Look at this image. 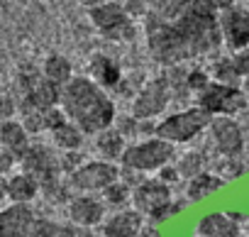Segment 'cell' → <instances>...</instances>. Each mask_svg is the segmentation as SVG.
<instances>
[{
  "label": "cell",
  "instance_id": "obj_38",
  "mask_svg": "<svg viewBox=\"0 0 249 237\" xmlns=\"http://www.w3.org/2000/svg\"><path fill=\"white\" fill-rule=\"evenodd\" d=\"M5 98V86H3V81H0V100Z\"/></svg>",
  "mask_w": 249,
  "mask_h": 237
},
{
  "label": "cell",
  "instance_id": "obj_10",
  "mask_svg": "<svg viewBox=\"0 0 249 237\" xmlns=\"http://www.w3.org/2000/svg\"><path fill=\"white\" fill-rule=\"evenodd\" d=\"M220 35L222 44L230 52H239L249 47V10L242 5H227L220 8Z\"/></svg>",
  "mask_w": 249,
  "mask_h": 237
},
{
  "label": "cell",
  "instance_id": "obj_34",
  "mask_svg": "<svg viewBox=\"0 0 249 237\" xmlns=\"http://www.w3.org/2000/svg\"><path fill=\"white\" fill-rule=\"evenodd\" d=\"M137 237H161V235H159V232H157L154 227H149V225H144V227H142V232H140Z\"/></svg>",
  "mask_w": 249,
  "mask_h": 237
},
{
  "label": "cell",
  "instance_id": "obj_37",
  "mask_svg": "<svg viewBox=\"0 0 249 237\" xmlns=\"http://www.w3.org/2000/svg\"><path fill=\"white\" fill-rule=\"evenodd\" d=\"M242 83H244V86H242V91H244V93H247V95H249V78H244V81H242Z\"/></svg>",
  "mask_w": 249,
  "mask_h": 237
},
{
  "label": "cell",
  "instance_id": "obj_19",
  "mask_svg": "<svg viewBox=\"0 0 249 237\" xmlns=\"http://www.w3.org/2000/svg\"><path fill=\"white\" fill-rule=\"evenodd\" d=\"M88 71H90V78L100 86V88H117L120 81H122V71L120 66L107 56V54H93L90 64H88Z\"/></svg>",
  "mask_w": 249,
  "mask_h": 237
},
{
  "label": "cell",
  "instance_id": "obj_26",
  "mask_svg": "<svg viewBox=\"0 0 249 237\" xmlns=\"http://www.w3.org/2000/svg\"><path fill=\"white\" fill-rule=\"evenodd\" d=\"M100 198H103V203L105 205H112V208H117V210H122L124 205H127L130 201H132V188L124 183V181H115V183H110L105 191H100Z\"/></svg>",
  "mask_w": 249,
  "mask_h": 237
},
{
  "label": "cell",
  "instance_id": "obj_5",
  "mask_svg": "<svg viewBox=\"0 0 249 237\" xmlns=\"http://www.w3.org/2000/svg\"><path fill=\"white\" fill-rule=\"evenodd\" d=\"M174 98V88L169 76H157L144 81V86L135 93V100L130 103V115L140 123L154 120V117L164 115L169 103Z\"/></svg>",
  "mask_w": 249,
  "mask_h": 237
},
{
  "label": "cell",
  "instance_id": "obj_23",
  "mask_svg": "<svg viewBox=\"0 0 249 237\" xmlns=\"http://www.w3.org/2000/svg\"><path fill=\"white\" fill-rule=\"evenodd\" d=\"M42 76H44L47 81H52L54 86L64 88L76 73H73L71 61H69L64 54H49V56L44 59V64H42Z\"/></svg>",
  "mask_w": 249,
  "mask_h": 237
},
{
  "label": "cell",
  "instance_id": "obj_16",
  "mask_svg": "<svg viewBox=\"0 0 249 237\" xmlns=\"http://www.w3.org/2000/svg\"><path fill=\"white\" fill-rule=\"evenodd\" d=\"M198 237H239L242 227L234 213H205L196 225Z\"/></svg>",
  "mask_w": 249,
  "mask_h": 237
},
{
  "label": "cell",
  "instance_id": "obj_25",
  "mask_svg": "<svg viewBox=\"0 0 249 237\" xmlns=\"http://www.w3.org/2000/svg\"><path fill=\"white\" fill-rule=\"evenodd\" d=\"M210 81L215 83H225V86H239L242 78L232 64V56H217L213 64H210Z\"/></svg>",
  "mask_w": 249,
  "mask_h": 237
},
{
  "label": "cell",
  "instance_id": "obj_18",
  "mask_svg": "<svg viewBox=\"0 0 249 237\" xmlns=\"http://www.w3.org/2000/svg\"><path fill=\"white\" fill-rule=\"evenodd\" d=\"M39 193H42V186H39V181L32 174L18 171V174H10L8 176V201L10 203H25V205H30Z\"/></svg>",
  "mask_w": 249,
  "mask_h": 237
},
{
  "label": "cell",
  "instance_id": "obj_7",
  "mask_svg": "<svg viewBox=\"0 0 249 237\" xmlns=\"http://www.w3.org/2000/svg\"><path fill=\"white\" fill-rule=\"evenodd\" d=\"M247 93L242 91V86H225V83H215L210 81L198 95H196V105L200 110H205L210 117L215 115H237L247 108Z\"/></svg>",
  "mask_w": 249,
  "mask_h": 237
},
{
  "label": "cell",
  "instance_id": "obj_3",
  "mask_svg": "<svg viewBox=\"0 0 249 237\" xmlns=\"http://www.w3.org/2000/svg\"><path fill=\"white\" fill-rule=\"evenodd\" d=\"M210 120L213 117L205 110L193 105V108L171 112V115L164 117V120H159L154 125V137H161L171 145H186V142L196 140L200 132H205Z\"/></svg>",
  "mask_w": 249,
  "mask_h": 237
},
{
  "label": "cell",
  "instance_id": "obj_33",
  "mask_svg": "<svg viewBox=\"0 0 249 237\" xmlns=\"http://www.w3.org/2000/svg\"><path fill=\"white\" fill-rule=\"evenodd\" d=\"M8 198V176H0V201Z\"/></svg>",
  "mask_w": 249,
  "mask_h": 237
},
{
  "label": "cell",
  "instance_id": "obj_11",
  "mask_svg": "<svg viewBox=\"0 0 249 237\" xmlns=\"http://www.w3.org/2000/svg\"><path fill=\"white\" fill-rule=\"evenodd\" d=\"M210 137H213V145L215 149L227 157V159H234L237 154H242L244 149V132L239 128V123L234 120V117H227V115H215L210 125Z\"/></svg>",
  "mask_w": 249,
  "mask_h": 237
},
{
  "label": "cell",
  "instance_id": "obj_32",
  "mask_svg": "<svg viewBox=\"0 0 249 237\" xmlns=\"http://www.w3.org/2000/svg\"><path fill=\"white\" fill-rule=\"evenodd\" d=\"M18 166V157L10 154L8 149H0V176H10Z\"/></svg>",
  "mask_w": 249,
  "mask_h": 237
},
{
  "label": "cell",
  "instance_id": "obj_27",
  "mask_svg": "<svg viewBox=\"0 0 249 237\" xmlns=\"http://www.w3.org/2000/svg\"><path fill=\"white\" fill-rule=\"evenodd\" d=\"M186 203H188V201H176V198H171L169 203H164L161 208H157V210L149 215V222H164V220L178 215V213L186 208Z\"/></svg>",
  "mask_w": 249,
  "mask_h": 237
},
{
  "label": "cell",
  "instance_id": "obj_20",
  "mask_svg": "<svg viewBox=\"0 0 249 237\" xmlns=\"http://www.w3.org/2000/svg\"><path fill=\"white\" fill-rule=\"evenodd\" d=\"M225 186V179L213 174V171H200L196 176L188 179L186 183V201L188 203H198V201H205L210 198L215 191H220Z\"/></svg>",
  "mask_w": 249,
  "mask_h": 237
},
{
  "label": "cell",
  "instance_id": "obj_4",
  "mask_svg": "<svg viewBox=\"0 0 249 237\" xmlns=\"http://www.w3.org/2000/svg\"><path fill=\"white\" fill-rule=\"evenodd\" d=\"M174 159H176V145H171L161 137H149V140L127 145V149H124V154L120 159V166L147 174V171H159L161 166L171 164Z\"/></svg>",
  "mask_w": 249,
  "mask_h": 237
},
{
  "label": "cell",
  "instance_id": "obj_24",
  "mask_svg": "<svg viewBox=\"0 0 249 237\" xmlns=\"http://www.w3.org/2000/svg\"><path fill=\"white\" fill-rule=\"evenodd\" d=\"M49 135H52V145L56 147V152H78L86 140V135L73 123H64L61 128H56Z\"/></svg>",
  "mask_w": 249,
  "mask_h": 237
},
{
  "label": "cell",
  "instance_id": "obj_30",
  "mask_svg": "<svg viewBox=\"0 0 249 237\" xmlns=\"http://www.w3.org/2000/svg\"><path fill=\"white\" fill-rule=\"evenodd\" d=\"M232 64L239 73V78H249V47L239 49V52H232Z\"/></svg>",
  "mask_w": 249,
  "mask_h": 237
},
{
  "label": "cell",
  "instance_id": "obj_12",
  "mask_svg": "<svg viewBox=\"0 0 249 237\" xmlns=\"http://www.w3.org/2000/svg\"><path fill=\"white\" fill-rule=\"evenodd\" d=\"M174 198V188L166 186L164 181L154 179H144L135 191H132V208L140 210L144 218H149L157 208H161L164 203H169Z\"/></svg>",
  "mask_w": 249,
  "mask_h": 237
},
{
  "label": "cell",
  "instance_id": "obj_13",
  "mask_svg": "<svg viewBox=\"0 0 249 237\" xmlns=\"http://www.w3.org/2000/svg\"><path fill=\"white\" fill-rule=\"evenodd\" d=\"M66 210H69L71 225H76V227H95L105 218V203H103V198L90 196V193L71 196Z\"/></svg>",
  "mask_w": 249,
  "mask_h": 237
},
{
  "label": "cell",
  "instance_id": "obj_17",
  "mask_svg": "<svg viewBox=\"0 0 249 237\" xmlns=\"http://www.w3.org/2000/svg\"><path fill=\"white\" fill-rule=\"evenodd\" d=\"M30 132L25 130V125L18 117L0 123V149H8L10 154H15L18 159L25 154V149L30 147Z\"/></svg>",
  "mask_w": 249,
  "mask_h": 237
},
{
  "label": "cell",
  "instance_id": "obj_9",
  "mask_svg": "<svg viewBox=\"0 0 249 237\" xmlns=\"http://www.w3.org/2000/svg\"><path fill=\"white\" fill-rule=\"evenodd\" d=\"M18 166H20V171L32 174L39 181V186L42 183H49V181H54L59 176H64L61 174L59 152H54L47 145H30L25 149V154L18 159Z\"/></svg>",
  "mask_w": 249,
  "mask_h": 237
},
{
  "label": "cell",
  "instance_id": "obj_15",
  "mask_svg": "<svg viewBox=\"0 0 249 237\" xmlns=\"http://www.w3.org/2000/svg\"><path fill=\"white\" fill-rule=\"evenodd\" d=\"M144 227V215L135 208L115 210L103 222V237H137Z\"/></svg>",
  "mask_w": 249,
  "mask_h": 237
},
{
  "label": "cell",
  "instance_id": "obj_2",
  "mask_svg": "<svg viewBox=\"0 0 249 237\" xmlns=\"http://www.w3.org/2000/svg\"><path fill=\"white\" fill-rule=\"evenodd\" d=\"M61 110L69 123H73L83 135H98L115 125L117 108L105 88H100L90 76H73L61 88Z\"/></svg>",
  "mask_w": 249,
  "mask_h": 237
},
{
  "label": "cell",
  "instance_id": "obj_36",
  "mask_svg": "<svg viewBox=\"0 0 249 237\" xmlns=\"http://www.w3.org/2000/svg\"><path fill=\"white\" fill-rule=\"evenodd\" d=\"M220 8H227V5H237V0H215Z\"/></svg>",
  "mask_w": 249,
  "mask_h": 237
},
{
  "label": "cell",
  "instance_id": "obj_22",
  "mask_svg": "<svg viewBox=\"0 0 249 237\" xmlns=\"http://www.w3.org/2000/svg\"><path fill=\"white\" fill-rule=\"evenodd\" d=\"M25 237H81L78 227L71 222H59L49 218H35Z\"/></svg>",
  "mask_w": 249,
  "mask_h": 237
},
{
  "label": "cell",
  "instance_id": "obj_21",
  "mask_svg": "<svg viewBox=\"0 0 249 237\" xmlns=\"http://www.w3.org/2000/svg\"><path fill=\"white\" fill-rule=\"evenodd\" d=\"M124 149H127V142H124V135L115 128H107L103 132L95 135V152L100 154V159L105 162H112V164H120Z\"/></svg>",
  "mask_w": 249,
  "mask_h": 237
},
{
  "label": "cell",
  "instance_id": "obj_8",
  "mask_svg": "<svg viewBox=\"0 0 249 237\" xmlns=\"http://www.w3.org/2000/svg\"><path fill=\"white\" fill-rule=\"evenodd\" d=\"M117 179H120L117 164L105 162V159H90L69 174V186L76 191H83V193H100Z\"/></svg>",
  "mask_w": 249,
  "mask_h": 237
},
{
  "label": "cell",
  "instance_id": "obj_29",
  "mask_svg": "<svg viewBox=\"0 0 249 237\" xmlns=\"http://www.w3.org/2000/svg\"><path fill=\"white\" fill-rule=\"evenodd\" d=\"M208 83H210V73L203 71V69H191V71L186 73V88H188L191 93H196V95H198Z\"/></svg>",
  "mask_w": 249,
  "mask_h": 237
},
{
  "label": "cell",
  "instance_id": "obj_6",
  "mask_svg": "<svg viewBox=\"0 0 249 237\" xmlns=\"http://www.w3.org/2000/svg\"><path fill=\"white\" fill-rule=\"evenodd\" d=\"M88 18H90L93 27L110 42H132L137 35L135 20L124 13L122 3H115V0H107L103 5L90 8Z\"/></svg>",
  "mask_w": 249,
  "mask_h": 237
},
{
  "label": "cell",
  "instance_id": "obj_28",
  "mask_svg": "<svg viewBox=\"0 0 249 237\" xmlns=\"http://www.w3.org/2000/svg\"><path fill=\"white\" fill-rule=\"evenodd\" d=\"M176 166H178V171H181V176H196V174H200L203 169V157L198 154V152H191V154H183L178 162H176Z\"/></svg>",
  "mask_w": 249,
  "mask_h": 237
},
{
  "label": "cell",
  "instance_id": "obj_35",
  "mask_svg": "<svg viewBox=\"0 0 249 237\" xmlns=\"http://www.w3.org/2000/svg\"><path fill=\"white\" fill-rule=\"evenodd\" d=\"M83 5H88V10L90 8H95V5H103V3H107V0H81Z\"/></svg>",
  "mask_w": 249,
  "mask_h": 237
},
{
  "label": "cell",
  "instance_id": "obj_14",
  "mask_svg": "<svg viewBox=\"0 0 249 237\" xmlns=\"http://www.w3.org/2000/svg\"><path fill=\"white\" fill-rule=\"evenodd\" d=\"M35 208L25 203H8L0 208V237H25L35 222Z\"/></svg>",
  "mask_w": 249,
  "mask_h": 237
},
{
  "label": "cell",
  "instance_id": "obj_1",
  "mask_svg": "<svg viewBox=\"0 0 249 237\" xmlns=\"http://www.w3.org/2000/svg\"><path fill=\"white\" fill-rule=\"evenodd\" d=\"M220 5L215 0H191L181 15L161 20L152 10L144 18L147 49L161 66H178L220 49Z\"/></svg>",
  "mask_w": 249,
  "mask_h": 237
},
{
  "label": "cell",
  "instance_id": "obj_31",
  "mask_svg": "<svg viewBox=\"0 0 249 237\" xmlns=\"http://www.w3.org/2000/svg\"><path fill=\"white\" fill-rule=\"evenodd\" d=\"M157 179L174 188V183H178V181H181V171H178V166L171 162V164H166V166H161V169L157 171Z\"/></svg>",
  "mask_w": 249,
  "mask_h": 237
}]
</instances>
